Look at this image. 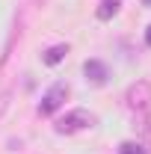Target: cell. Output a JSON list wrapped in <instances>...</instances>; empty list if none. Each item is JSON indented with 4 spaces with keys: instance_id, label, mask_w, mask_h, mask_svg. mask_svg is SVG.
Returning a JSON list of instances; mask_svg holds the SVG:
<instances>
[{
    "instance_id": "6da1fadb",
    "label": "cell",
    "mask_w": 151,
    "mask_h": 154,
    "mask_svg": "<svg viewBox=\"0 0 151 154\" xmlns=\"http://www.w3.org/2000/svg\"><path fill=\"white\" fill-rule=\"evenodd\" d=\"M125 101H128V107H131L136 119L139 122H145L151 113V83L148 80H136L128 86V92H125Z\"/></svg>"
},
{
    "instance_id": "7a4b0ae2",
    "label": "cell",
    "mask_w": 151,
    "mask_h": 154,
    "mask_svg": "<svg viewBox=\"0 0 151 154\" xmlns=\"http://www.w3.org/2000/svg\"><path fill=\"white\" fill-rule=\"evenodd\" d=\"M95 119L89 110H71V113H65L62 119H57V125H54V131L57 134H77V131H86V128H95Z\"/></svg>"
},
{
    "instance_id": "3957f363",
    "label": "cell",
    "mask_w": 151,
    "mask_h": 154,
    "mask_svg": "<svg viewBox=\"0 0 151 154\" xmlns=\"http://www.w3.org/2000/svg\"><path fill=\"white\" fill-rule=\"evenodd\" d=\"M65 98H68V86H65V83H54V86L45 92V98L39 101V113L42 116H54L59 107L65 104Z\"/></svg>"
},
{
    "instance_id": "277c9868",
    "label": "cell",
    "mask_w": 151,
    "mask_h": 154,
    "mask_svg": "<svg viewBox=\"0 0 151 154\" xmlns=\"http://www.w3.org/2000/svg\"><path fill=\"white\" fill-rule=\"evenodd\" d=\"M83 74H86V80H92L95 86H104L107 77H110V68H107L101 59H86V62H83Z\"/></svg>"
},
{
    "instance_id": "5b68a950",
    "label": "cell",
    "mask_w": 151,
    "mask_h": 154,
    "mask_svg": "<svg viewBox=\"0 0 151 154\" xmlns=\"http://www.w3.org/2000/svg\"><path fill=\"white\" fill-rule=\"evenodd\" d=\"M65 54H68V45H54V48H48V51L42 54V62H45V65H59V62L65 59Z\"/></svg>"
},
{
    "instance_id": "8992f818",
    "label": "cell",
    "mask_w": 151,
    "mask_h": 154,
    "mask_svg": "<svg viewBox=\"0 0 151 154\" xmlns=\"http://www.w3.org/2000/svg\"><path fill=\"white\" fill-rule=\"evenodd\" d=\"M119 6H122V0H101V3H98V9H95L98 21H110L116 12H119Z\"/></svg>"
},
{
    "instance_id": "52a82bcc",
    "label": "cell",
    "mask_w": 151,
    "mask_h": 154,
    "mask_svg": "<svg viewBox=\"0 0 151 154\" xmlns=\"http://www.w3.org/2000/svg\"><path fill=\"white\" fill-rule=\"evenodd\" d=\"M119 154H145V148H142L139 142H131V139H128V142L119 145Z\"/></svg>"
},
{
    "instance_id": "ba28073f",
    "label": "cell",
    "mask_w": 151,
    "mask_h": 154,
    "mask_svg": "<svg viewBox=\"0 0 151 154\" xmlns=\"http://www.w3.org/2000/svg\"><path fill=\"white\" fill-rule=\"evenodd\" d=\"M9 98H12V92H3V95H0V116L6 113V107H9Z\"/></svg>"
},
{
    "instance_id": "9c48e42d",
    "label": "cell",
    "mask_w": 151,
    "mask_h": 154,
    "mask_svg": "<svg viewBox=\"0 0 151 154\" xmlns=\"http://www.w3.org/2000/svg\"><path fill=\"white\" fill-rule=\"evenodd\" d=\"M145 45H148V48H151V27H148V30H145Z\"/></svg>"
},
{
    "instance_id": "30bf717a",
    "label": "cell",
    "mask_w": 151,
    "mask_h": 154,
    "mask_svg": "<svg viewBox=\"0 0 151 154\" xmlns=\"http://www.w3.org/2000/svg\"><path fill=\"white\" fill-rule=\"evenodd\" d=\"M145 6H151V0H145Z\"/></svg>"
},
{
    "instance_id": "8fae6325",
    "label": "cell",
    "mask_w": 151,
    "mask_h": 154,
    "mask_svg": "<svg viewBox=\"0 0 151 154\" xmlns=\"http://www.w3.org/2000/svg\"><path fill=\"white\" fill-rule=\"evenodd\" d=\"M39 3H42V0H39Z\"/></svg>"
}]
</instances>
